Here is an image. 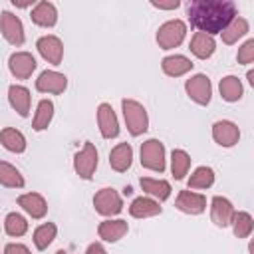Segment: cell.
<instances>
[{
  "mask_svg": "<svg viewBox=\"0 0 254 254\" xmlns=\"http://www.w3.org/2000/svg\"><path fill=\"white\" fill-rule=\"evenodd\" d=\"M248 30H250V26H248V20L246 18H242V16H236L222 32H220V36H222V42L224 44H236L242 36H246L248 34Z\"/></svg>",
  "mask_w": 254,
  "mask_h": 254,
  "instance_id": "obj_27",
  "label": "cell"
},
{
  "mask_svg": "<svg viewBox=\"0 0 254 254\" xmlns=\"http://www.w3.org/2000/svg\"><path fill=\"white\" fill-rule=\"evenodd\" d=\"M214 183V171L210 167H196L189 179V189H208Z\"/></svg>",
  "mask_w": 254,
  "mask_h": 254,
  "instance_id": "obj_34",
  "label": "cell"
},
{
  "mask_svg": "<svg viewBox=\"0 0 254 254\" xmlns=\"http://www.w3.org/2000/svg\"><path fill=\"white\" fill-rule=\"evenodd\" d=\"M190 52L192 56H196L198 60H208L214 50H216V42L212 36L204 34V32H194V36L190 38Z\"/></svg>",
  "mask_w": 254,
  "mask_h": 254,
  "instance_id": "obj_22",
  "label": "cell"
},
{
  "mask_svg": "<svg viewBox=\"0 0 254 254\" xmlns=\"http://www.w3.org/2000/svg\"><path fill=\"white\" fill-rule=\"evenodd\" d=\"M4 230L8 236H14V238L24 236L28 232V220L20 212H10L4 218Z\"/></svg>",
  "mask_w": 254,
  "mask_h": 254,
  "instance_id": "obj_33",
  "label": "cell"
},
{
  "mask_svg": "<svg viewBox=\"0 0 254 254\" xmlns=\"http://www.w3.org/2000/svg\"><path fill=\"white\" fill-rule=\"evenodd\" d=\"M0 32H2L4 40H6L8 44H12V46H22L24 40H26L22 20H20L16 14L8 12V10H4V12L0 14Z\"/></svg>",
  "mask_w": 254,
  "mask_h": 254,
  "instance_id": "obj_8",
  "label": "cell"
},
{
  "mask_svg": "<svg viewBox=\"0 0 254 254\" xmlns=\"http://www.w3.org/2000/svg\"><path fill=\"white\" fill-rule=\"evenodd\" d=\"M218 89H220V97L228 103H234L242 97L244 93V87H242V81L236 77V75H226L220 79L218 83Z\"/></svg>",
  "mask_w": 254,
  "mask_h": 254,
  "instance_id": "obj_26",
  "label": "cell"
},
{
  "mask_svg": "<svg viewBox=\"0 0 254 254\" xmlns=\"http://www.w3.org/2000/svg\"><path fill=\"white\" fill-rule=\"evenodd\" d=\"M121 109H123V117H125V125H127V131L133 135V137H139L143 135L147 129H149V115H147V109L135 101V99H123L121 101Z\"/></svg>",
  "mask_w": 254,
  "mask_h": 254,
  "instance_id": "obj_2",
  "label": "cell"
},
{
  "mask_svg": "<svg viewBox=\"0 0 254 254\" xmlns=\"http://www.w3.org/2000/svg\"><path fill=\"white\" fill-rule=\"evenodd\" d=\"M185 91L187 95L198 103V105H208L210 97H212V83L208 79V75L204 73H194L192 77H189L185 81Z\"/></svg>",
  "mask_w": 254,
  "mask_h": 254,
  "instance_id": "obj_7",
  "label": "cell"
},
{
  "mask_svg": "<svg viewBox=\"0 0 254 254\" xmlns=\"http://www.w3.org/2000/svg\"><path fill=\"white\" fill-rule=\"evenodd\" d=\"M93 206H95V212L101 214V216H115L123 210V200H121V196L115 189L105 187V189L95 192Z\"/></svg>",
  "mask_w": 254,
  "mask_h": 254,
  "instance_id": "obj_6",
  "label": "cell"
},
{
  "mask_svg": "<svg viewBox=\"0 0 254 254\" xmlns=\"http://www.w3.org/2000/svg\"><path fill=\"white\" fill-rule=\"evenodd\" d=\"M56 232H58V226L54 224V222H44V224H40L36 230H34V244H36V248L38 250H46L52 242H54V238H56Z\"/></svg>",
  "mask_w": 254,
  "mask_h": 254,
  "instance_id": "obj_32",
  "label": "cell"
},
{
  "mask_svg": "<svg viewBox=\"0 0 254 254\" xmlns=\"http://www.w3.org/2000/svg\"><path fill=\"white\" fill-rule=\"evenodd\" d=\"M30 18H32V22H34L36 26L52 28V26H56V22H58V10H56V6H54L52 2L42 0V2H38V4L32 8Z\"/></svg>",
  "mask_w": 254,
  "mask_h": 254,
  "instance_id": "obj_20",
  "label": "cell"
},
{
  "mask_svg": "<svg viewBox=\"0 0 254 254\" xmlns=\"http://www.w3.org/2000/svg\"><path fill=\"white\" fill-rule=\"evenodd\" d=\"M133 163V147L129 143H119L109 153V165L115 173H125Z\"/></svg>",
  "mask_w": 254,
  "mask_h": 254,
  "instance_id": "obj_21",
  "label": "cell"
},
{
  "mask_svg": "<svg viewBox=\"0 0 254 254\" xmlns=\"http://www.w3.org/2000/svg\"><path fill=\"white\" fill-rule=\"evenodd\" d=\"M36 48L40 52V56L48 62V64H54V65H60L62 64V58H64V44L58 36H42L38 42H36Z\"/></svg>",
  "mask_w": 254,
  "mask_h": 254,
  "instance_id": "obj_10",
  "label": "cell"
},
{
  "mask_svg": "<svg viewBox=\"0 0 254 254\" xmlns=\"http://www.w3.org/2000/svg\"><path fill=\"white\" fill-rule=\"evenodd\" d=\"M24 177H22V173L14 167V165H10V163H6V161H0V185L2 187H8V189H22L24 187Z\"/></svg>",
  "mask_w": 254,
  "mask_h": 254,
  "instance_id": "obj_29",
  "label": "cell"
},
{
  "mask_svg": "<svg viewBox=\"0 0 254 254\" xmlns=\"http://www.w3.org/2000/svg\"><path fill=\"white\" fill-rule=\"evenodd\" d=\"M8 101L12 105V109L20 115V117H28L30 115V103H32V97H30V89L24 87V85H10L8 87Z\"/></svg>",
  "mask_w": 254,
  "mask_h": 254,
  "instance_id": "obj_17",
  "label": "cell"
},
{
  "mask_svg": "<svg viewBox=\"0 0 254 254\" xmlns=\"http://www.w3.org/2000/svg\"><path fill=\"white\" fill-rule=\"evenodd\" d=\"M234 212H236V210H234L232 202H230L226 196H220V194L212 196V200H210V220H212L216 226H220V228L230 226Z\"/></svg>",
  "mask_w": 254,
  "mask_h": 254,
  "instance_id": "obj_14",
  "label": "cell"
},
{
  "mask_svg": "<svg viewBox=\"0 0 254 254\" xmlns=\"http://www.w3.org/2000/svg\"><path fill=\"white\" fill-rule=\"evenodd\" d=\"M161 204L149 196H137L133 198V202L129 204V214L133 218H149V216H157L161 214Z\"/></svg>",
  "mask_w": 254,
  "mask_h": 254,
  "instance_id": "obj_23",
  "label": "cell"
},
{
  "mask_svg": "<svg viewBox=\"0 0 254 254\" xmlns=\"http://www.w3.org/2000/svg\"><path fill=\"white\" fill-rule=\"evenodd\" d=\"M236 60L238 64L246 65V64H252L254 62V40H246L240 48H238V54H236Z\"/></svg>",
  "mask_w": 254,
  "mask_h": 254,
  "instance_id": "obj_35",
  "label": "cell"
},
{
  "mask_svg": "<svg viewBox=\"0 0 254 254\" xmlns=\"http://www.w3.org/2000/svg\"><path fill=\"white\" fill-rule=\"evenodd\" d=\"M151 6H155V8H159V10H175V8H179L181 6V2L179 0H171V2H151Z\"/></svg>",
  "mask_w": 254,
  "mask_h": 254,
  "instance_id": "obj_37",
  "label": "cell"
},
{
  "mask_svg": "<svg viewBox=\"0 0 254 254\" xmlns=\"http://www.w3.org/2000/svg\"><path fill=\"white\" fill-rule=\"evenodd\" d=\"M127 230H129V224H127V220H121V218H115V220L107 218V220L99 222V226H97V234L105 242L121 240L127 234Z\"/></svg>",
  "mask_w": 254,
  "mask_h": 254,
  "instance_id": "obj_18",
  "label": "cell"
},
{
  "mask_svg": "<svg viewBox=\"0 0 254 254\" xmlns=\"http://www.w3.org/2000/svg\"><path fill=\"white\" fill-rule=\"evenodd\" d=\"M85 254H107V250L103 248V244H99V242H91V244L87 246Z\"/></svg>",
  "mask_w": 254,
  "mask_h": 254,
  "instance_id": "obj_38",
  "label": "cell"
},
{
  "mask_svg": "<svg viewBox=\"0 0 254 254\" xmlns=\"http://www.w3.org/2000/svg\"><path fill=\"white\" fill-rule=\"evenodd\" d=\"M230 224H232V232H234L236 238H248V236L252 234V228H254L252 216H250L248 212H244V210L234 212Z\"/></svg>",
  "mask_w": 254,
  "mask_h": 254,
  "instance_id": "obj_31",
  "label": "cell"
},
{
  "mask_svg": "<svg viewBox=\"0 0 254 254\" xmlns=\"http://www.w3.org/2000/svg\"><path fill=\"white\" fill-rule=\"evenodd\" d=\"M97 161H99V155H97V149L93 143L85 141L83 147L75 153L73 157V171L79 175V179H85L89 181L97 169Z\"/></svg>",
  "mask_w": 254,
  "mask_h": 254,
  "instance_id": "obj_4",
  "label": "cell"
},
{
  "mask_svg": "<svg viewBox=\"0 0 254 254\" xmlns=\"http://www.w3.org/2000/svg\"><path fill=\"white\" fill-rule=\"evenodd\" d=\"M246 77H248V81H250V85H254V71L250 69L248 73H246Z\"/></svg>",
  "mask_w": 254,
  "mask_h": 254,
  "instance_id": "obj_39",
  "label": "cell"
},
{
  "mask_svg": "<svg viewBox=\"0 0 254 254\" xmlns=\"http://www.w3.org/2000/svg\"><path fill=\"white\" fill-rule=\"evenodd\" d=\"M175 206L185 214H200L206 208V196L200 192H192L190 189L181 190L175 198Z\"/></svg>",
  "mask_w": 254,
  "mask_h": 254,
  "instance_id": "obj_12",
  "label": "cell"
},
{
  "mask_svg": "<svg viewBox=\"0 0 254 254\" xmlns=\"http://www.w3.org/2000/svg\"><path fill=\"white\" fill-rule=\"evenodd\" d=\"M192 62L187 58V56H181V54H175V56H167L163 58L161 62V69L165 75L169 77H181L185 73H189L192 69Z\"/></svg>",
  "mask_w": 254,
  "mask_h": 254,
  "instance_id": "obj_19",
  "label": "cell"
},
{
  "mask_svg": "<svg viewBox=\"0 0 254 254\" xmlns=\"http://www.w3.org/2000/svg\"><path fill=\"white\" fill-rule=\"evenodd\" d=\"M97 125L103 139H115L119 135V121L111 103H99L97 107Z\"/></svg>",
  "mask_w": 254,
  "mask_h": 254,
  "instance_id": "obj_13",
  "label": "cell"
},
{
  "mask_svg": "<svg viewBox=\"0 0 254 254\" xmlns=\"http://www.w3.org/2000/svg\"><path fill=\"white\" fill-rule=\"evenodd\" d=\"M67 87V77L56 69H46L38 75L36 79V89L40 93H54V95H60L64 93Z\"/></svg>",
  "mask_w": 254,
  "mask_h": 254,
  "instance_id": "obj_9",
  "label": "cell"
},
{
  "mask_svg": "<svg viewBox=\"0 0 254 254\" xmlns=\"http://www.w3.org/2000/svg\"><path fill=\"white\" fill-rule=\"evenodd\" d=\"M0 143L6 151L10 153H24L26 151V137L22 131L14 129V127H4L0 131Z\"/></svg>",
  "mask_w": 254,
  "mask_h": 254,
  "instance_id": "obj_25",
  "label": "cell"
},
{
  "mask_svg": "<svg viewBox=\"0 0 254 254\" xmlns=\"http://www.w3.org/2000/svg\"><path fill=\"white\" fill-rule=\"evenodd\" d=\"M212 139L220 147H234L240 139V129H238L236 123H232L228 119L216 121L212 125Z\"/></svg>",
  "mask_w": 254,
  "mask_h": 254,
  "instance_id": "obj_15",
  "label": "cell"
},
{
  "mask_svg": "<svg viewBox=\"0 0 254 254\" xmlns=\"http://www.w3.org/2000/svg\"><path fill=\"white\" fill-rule=\"evenodd\" d=\"M139 185H141V189H143L149 196L157 198V202H163V200H167V198L171 196V185H169V181H165V179L143 177V179L139 181Z\"/></svg>",
  "mask_w": 254,
  "mask_h": 254,
  "instance_id": "obj_24",
  "label": "cell"
},
{
  "mask_svg": "<svg viewBox=\"0 0 254 254\" xmlns=\"http://www.w3.org/2000/svg\"><path fill=\"white\" fill-rule=\"evenodd\" d=\"M52 119H54V101L42 99V101L38 103L36 115H34V119H32V129H34V131H44V129L50 127Z\"/></svg>",
  "mask_w": 254,
  "mask_h": 254,
  "instance_id": "obj_28",
  "label": "cell"
},
{
  "mask_svg": "<svg viewBox=\"0 0 254 254\" xmlns=\"http://www.w3.org/2000/svg\"><path fill=\"white\" fill-rule=\"evenodd\" d=\"M141 165L149 171L163 173L165 171V145L159 139H147L141 145Z\"/></svg>",
  "mask_w": 254,
  "mask_h": 254,
  "instance_id": "obj_5",
  "label": "cell"
},
{
  "mask_svg": "<svg viewBox=\"0 0 254 254\" xmlns=\"http://www.w3.org/2000/svg\"><path fill=\"white\" fill-rule=\"evenodd\" d=\"M190 169V155L183 149H173L171 153V173L177 181L185 179V175Z\"/></svg>",
  "mask_w": 254,
  "mask_h": 254,
  "instance_id": "obj_30",
  "label": "cell"
},
{
  "mask_svg": "<svg viewBox=\"0 0 254 254\" xmlns=\"http://www.w3.org/2000/svg\"><path fill=\"white\" fill-rule=\"evenodd\" d=\"M187 16L192 28L212 36L236 18V4L230 0H192L187 4Z\"/></svg>",
  "mask_w": 254,
  "mask_h": 254,
  "instance_id": "obj_1",
  "label": "cell"
},
{
  "mask_svg": "<svg viewBox=\"0 0 254 254\" xmlns=\"http://www.w3.org/2000/svg\"><path fill=\"white\" fill-rule=\"evenodd\" d=\"M18 206H22L24 212H28L32 218L40 220L48 212V202L40 192H26L18 196Z\"/></svg>",
  "mask_w": 254,
  "mask_h": 254,
  "instance_id": "obj_16",
  "label": "cell"
},
{
  "mask_svg": "<svg viewBox=\"0 0 254 254\" xmlns=\"http://www.w3.org/2000/svg\"><path fill=\"white\" fill-rule=\"evenodd\" d=\"M4 254H32L28 246L20 244V242H10L4 246Z\"/></svg>",
  "mask_w": 254,
  "mask_h": 254,
  "instance_id": "obj_36",
  "label": "cell"
},
{
  "mask_svg": "<svg viewBox=\"0 0 254 254\" xmlns=\"http://www.w3.org/2000/svg\"><path fill=\"white\" fill-rule=\"evenodd\" d=\"M56 254H69V252H65V250H58Z\"/></svg>",
  "mask_w": 254,
  "mask_h": 254,
  "instance_id": "obj_40",
  "label": "cell"
},
{
  "mask_svg": "<svg viewBox=\"0 0 254 254\" xmlns=\"http://www.w3.org/2000/svg\"><path fill=\"white\" fill-rule=\"evenodd\" d=\"M36 58L30 54V52H14L8 60V67H10V73L16 77V79H28L34 69H36Z\"/></svg>",
  "mask_w": 254,
  "mask_h": 254,
  "instance_id": "obj_11",
  "label": "cell"
},
{
  "mask_svg": "<svg viewBox=\"0 0 254 254\" xmlns=\"http://www.w3.org/2000/svg\"><path fill=\"white\" fill-rule=\"evenodd\" d=\"M187 36V24L183 20H169L159 26L157 30V44L161 50H173L183 44Z\"/></svg>",
  "mask_w": 254,
  "mask_h": 254,
  "instance_id": "obj_3",
  "label": "cell"
}]
</instances>
